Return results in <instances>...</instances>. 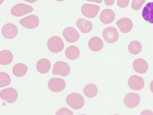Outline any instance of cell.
<instances>
[{"instance_id": "cell-1", "label": "cell", "mask_w": 153, "mask_h": 115, "mask_svg": "<svg viewBox=\"0 0 153 115\" xmlns=\"http://www.w3.org/2000/svg\"><path fill=\"white\" fill-rule=\"evenodd\" d=\"M66 103L74 110L81 109L84 105L83 97L78 93H74L68 95L66 99Z\"/></svg>"}, {"instance_id": "cell-5", "label": "cell", "mask_w": 153, "mask_h": 115, "mask_svg": "<svg viewBox=\"0 0 153 115\" xmlns=\"http://www.w3.org/2000/svg\"><path fill=\"white\" fill-rule=\"evenodd\" d=\"M71 69L69 65L64 61H57L54 65L53 69V75H60L66 77L70 74Z\"/></svg>"}, {"instance_id": "cell-27", "label": "cell", "mask_w": 153, "mask_h": 115, "mask_svg": "<svg viewBox=\"0 0 153 115\" xmlns=\"http://www.w3.org/2000/svg\"><path fill=\"white\" fill-rule=\"evenodd\" d=\"M146 0H132L131 7L134 10H139Z\"/></svg>"}, {"instance_id": "cell-18", "label": "cell", "mask_w": 153, "mask_h": 115, "mask_svg": "<svg viewBox=\"0 0 153 115\" xmlns=\"http://www.w3.org/2000/svg\"><path fill=\"white\" fill-rule=\"evenodd\" d=\"M104 44L101 38L99 37H93L88 42V47L94 52H99L103 49Z\"/></svg>"}, {"instance_id": "cell-12", "label": "cell", "mask_w": 153, "mask_h": 115, "mask_svg": "<svg viewBox=\"0 0 153 115\" xmlns=\"http://www.w3.org/2000/svg\"><path fill=\"white\" fill-rule=\"evenodd\" d=\"M63 36L68 43H74L80 38V34L76 29L68 27L65 29L63 31Z\"/></svg>"}, {"instance_id": "cell-32", "label": "cell", "mask_w": 153, "mask_h": 115, "mask_svg": "<svg viewBox=\"0 0 153 115\" xmlns=\"http://www.w3.org/2000/svg\"><path fill=\"white\" fill-rule=\"evenodd\" d=\"M24 1L26 2H28V3H34L36 2L37 0H24Z\"/></svg>"}, {"instance_id": "cell-15", "label": "cell", "mask_w": 153, "mask_h": 115, "mask_svg": "<svg viewBox=\"0 0 153 115\" xmlns=\"http://www.w3.org/2000/svg\"><path fill=\"white\" fill-rule=\"evenodd\" d=\"M115 18V14L111 9H106L101 12L100 19L104 24H109L112 23Z\"/></svg>"}, {"instance_id": "cell-2", "label": "cell", "mask_w": 153, "mask_h": 115, "mask_svg": "<svg viewBox=\"0 0 153 115\" xmlns=\"http://www.w3.org/2000/svg\"><path fill=\"white\" fill-rule=\"evenodd\" d=\"M47 47L51 52L57 53L63 50L65 45L62 40L60 37L54 36L49 38L47 42Z\"/></svg>"}, {"instance_id": "cell-31", "label": "cell", "mask_w": 153, "mask_h": 115, "mask_svg": "<svg viewBox=\"0 0 153 115\" xmlns=\"http://www.w3.org/2000/svg\"><path fill=\"white\" fill-rule=\"evenodd\" d=\"M87 1L90 2H94L97 3H101L102 2V0H86Z\"/></svg>"}, {"instance_id": "cell-17", "label": "cell", "mask_w": 153, "mask_h": 115, "mask_svg": "<svg viewBox=\"0 0 153 115\" xmlns=\"http://www.w3.org/2000/svg\"><path fill=\"white\" fill-rule=\"evenodd\" d=\"M142 16L145 21L151 24H153V2L148 3L144 6Z\"/></svg>"}, {"instance_id": "cell-24", "label": "cell", "mask_w": 153, "mask_h": 115, "mask_svg": "<svg viewBox=\"0 0 153 115\" xmlns=\"http://www.w3.org/2000/svg\"><path fill=\"white\" fill-rule=\"evenodd\" d=\"M83 93L87 97L89 98L94 97L97 94V87L94 84H88L84 88Z\"/></svg>"}, {"instance_id": "cell-7", "label": "cell", "mask_w": 153, "mask_h": 115, "mask_svg": "<svg viewBox=\"0 0 153 115\" xmlns=\"http://www.w3.org/2000/svg\"><path fill=\"white\" fill-rule=\"evenodd\" d=\"M103 37L106 42L112 44L117 41L119 34L116 28L113 27H109L104 30Z\"/></svg>"}, {"instance_id": "cell-3", "label": "cell", "mask_w": 153, "mask_h": 115, "mask_svg": "<svg viewBox=\"0 0 153 115\" xmlns=\"http://www.w3.org/2000/svg\"><path fill=\"white\" fill-rule=\"evenodd\" d=\"M33 11V8L30 6L20 3L16 4L11 9L10 13L16 17H21L25 14L29 13Z\"/></svg>"}, {"instance_id": "cell-28", "label": "cell", "mask_w": 153, "mask_h": 115, "mask_svg": "<svg viewBox=\"0 0 153 115\" xmlns=\"http://www.w3.org/2000/svg\"><path fill=\"white\" fill-rule=\"evenodd\" d=\"M56 115H73V113L66 108L59 109L56 113Z\"/></svg>"}, {"instance_id": "cell-10", "label": "cell", "mask_w": 153, "mask_h": 115, "mask_svg": "<svg viewBox=\"0 0 153 115\" xmlns=\"http://www.w3.org/2000/svg\"><path fill=\"white\" fill-rule=\"evenodd\" d=\"M18 33L17 27L12 23L6 24L2 27V35L7 39L14 38L18 35Z\"/></svg>"}, {"instance_id": "cell-29", "label": "cell", "mask_w": 153, "mask_h": 115, "mask_svg": "<svg viewBox=\"0 0 153 115\" xmlns=\"http://www.w3.org/2000/svg\"><path fill=\"white\" fill-rule=\"evenodd\" d=\"M129 1H130V0H117V4L118 7L124 8L128 6Z\"/></svg>"}, {"instance_id": "cell-30", "label": "cell", "mask_w": 153, "mask_h": 115, "mask_svg": "<svg viewBox=\"0 0 153 115\" xmlns=\"http://www.w3.org/2000/svg\"><path fill=\"white\" fill-rule=\"evenodd\" d=\"M105 3L106 5L111 6L114 3V0H104Z\"/></svg>"}, {"instance_id": "cell-4", "label": "cell", "mask_w": 153, "mask_h": 115, "mask_svg": "<svg viewBox=\"0 0 153 115\" xmlns=\"http://www.w3.org/2000/svg\"><path fill=\"white\" fill-rule=\"evenodd\" d=\"M0 97L2 99L5 100L8 103H14L18 99V92L13 87L4 89L1 91Z\"/></svg>"}, {"instance_id": "cell-34", "label": "cell", "mask_w": 153, "mask_h": 115, "mask_svg": "<svg viewBox=\"0 0 153 115\" xmlns=\"http://www.w3.org/2000/svg\"><path fill=\"white\" fill-rule=\"evenodd\" d=\"M143 113L146 114H150V113H151L152 114H153V113H152L151 112H150V111L149 112V111H148V110H146V111H144V112H143L141 114H143Z\"/></svg>"}, {"instance_id": "cell-23", "label": "cell", "mask_w": 153, "mask_h": 115, "mask_svg": "<svg viewBox=\"0 0 153 115\" xmlns=\"http://www.w3.org/2000/svg\"><path fill=\"white\" fill-rule=\"evenodd\" d=\"M65 56L70 60H75L80 56V51L78 48L74 46H70L65 52Z\"/></svg>"}, {"instance_id": "cell-26", "label": "cell", "mask_w": 153, "mask_h": 115, "mask_svg": "<svg viewBox=\"0 0 153 115\" xmlns=\"http://www.w3.org/2000/svg\"><path fill=\"white\" fill-rule=\"evenodd\" d=\"M11 84L10 77L5 72L0 73V87L8 86Z\"/></svg>"}, {"instance_id": "cell-25", "label": "cell", "mask_w": 153, "mask_h": 115, "mask_svg": "<svg viewBox=\"0 0 153 115\" xmlns=\"http://www.w3.org/2000/svg\"><path fill=\"white\" fill-rule=\"evenodd\" d=\"M142 45L141 43L137 40L131 42L128 46V50L131 54L137 55L141 52Z\"/></svg>"}, {"instance_id": "cell-11", "label": "cell", "mask_w": 153, "mask_h": 115, "mask_svg": "<svg viewBox=\"0 0 153 115\" xmlns=\"http://www.w3.org/2000/svg\"><path fill=\"white\" fill-rule=\"evenodd\" d=\"M140 97L136 93H130L126 95L124 98V104L128 108H135L139 105Z\"/></svg>"}, {"instance_id": "cell-21", "label": "cell", "mask_w": 153, "mask_h": 115, "mask_svg": "<svg viewBox=\"0 0 153 115\" xmlns=\"http://www.w3.org/2000/svg\"><path fill=\"white\" fill-rule=\"evenodd\" d=\"M28 71V67L22 63L16 64L12 69V72L14 76L17 77L24 76Z\"/></svg>"}, {"instance_id": "cell-20", "label": "cell", "mask_w": 153, "mask_h": 115, "mask_svg": "<svg viewBox=\"0 0 153 115\" xmlns=\"http://www.w3.org/2000/svg\"><path fill=\"white\" fill-rule=\"evenodd\" d=\"M51 63L49 60L42 58L39 60L36 64V69L39 73L45 74L47 73L50 70Z\"/></svg>"}, {"instance_id": "cell-22", "label": "cell", "mask_w": 153, "mask_h": 115, "mask_svg": "<svg viewBox=\"0 0 153 115\" xmlns=\"http://www.w3.org/2000/svg\"><path fill=\"white\" fill-rule=\"evenodd\" d=\"M13 58L12 53L9 50H2L0 52V64L7 65L10 63Z\"/></svg>"}, {"instance_id": "cell-33", "label": "cell", "mask_w": 153, "mask_h": 115, "mask_svg": "<svg viewBox=\"0 0 153 115\" xmlns=\"http://www.w3.org/2000/svg\"><path fill=\"white\" fill-rule=\"evenodd\" d=\"M150 89L152 92L153 93V80L152 81L151 83L150 84Z\"/></svg>"}, {"instance_id": "cell-16", "label": "cell", "mask_w": 153, "mask_h": 115, "mask_svg": "<svg viewBox=\"0 0 153 115\" xmlns=\"http://www.w3.org/2000/svg\"><path fill=\"white\" fill-rule=\"evenodd\" d=\"M134 71L139 74H144L148 71L149 65L145 60L141 58L136 59L133 64Z\"/></svg>"}, {"instance_id": "cell-13", "label": "cell", "mask_w": 153, "mask_h": 115, "mask_svg": "<svg viewBox=\"0 0 153 115\" xmlns=\"http://www.w3.org/2000/svg\"><path fill=\"white\" fill-rule=\"evenodd\" d=\"M128 86L131 89L135 91L141 90L144 87V80L141 77L133 75L128 80Z\"/></svg>"}, {"instance_id": "cell-8", "label": "cell", "mask_w": 153, "mask_h": 115, "mask_svg": "<svg viewBox=\"0 0 153 115\" xmlns=\"http://www.w3.org/2000/svg\"><path fill=\"white\" fill-rule=\"evenodd\" d=\"M20 24L24 28L33 29L38 27L39 24V19L35 15H31L23 18L19 21Z\"/></svg>"}, {"instance_id": "cell-35", "label": "cell", "mask_w": 153, "mask_h": 115, "mask_svg": "<svg viewBox=\"0 0 153 115\" xmlns=\"http://www.w3.org/2000/svg\"><path fill=\"white\" fill-rule=\"evenodd\" d=\"M55 1H57V2H62V1H63L65 0H55Z\"/></svg>"}, {"instance_id": "cell-14", "label": "cell", "mask_w": 153, "mask_h": 115, "mask_svg": "<svg viewBox=\"0 0 153 115\" xmlns=\"http://www.w3.org/2000/svg\"><path fill=\"white\" fill-rule=\"evenodd\" d=\"M117 26L120 31L124 33H127L132 29L133 24L132 21L129 18H122L119 19L117 23Z\"/></svg>"}, {"instance_id": "cell-19", "label": "cell", "mask_w": 153, "mask_h": 115, "mask_svg": "<svg viewBox=\"0 0 153 115\" xmlns=\"http://www.w3.org/2000/svg\"><path fill=\"white\" fill-rule=\"evenodd\" d=\"M76 25L83 33H88L92 30V23L90 21H87L84 19H79L76 21Z\"/></svg>"}, {"instance_id": "cell-9", "label": "cell", "mask_w": 153, "mask_h": 115, "mask_svg": "<svg viewBox=\"0 0 153 115\" xmlns=\"http://www.w3.org/2000/svg\"><path fill=\"white\" fill-rule=\"evenodd\" d=\"M100 7L99 6L85 4L81 8V12L84 16L92 19L96 17L99 12Z\"/></svg>"}, {"instance_id": "cell-6", "label": "cell", "mask_w": 153, "mask_h": 115, "mask_svg": "<svg viewBox=\"0 0 153 115\" xmlns=\"http://www.w3.org/2000/svg\"><path fill=\"white\" fill-rule=\"evenodd\" d=\"M48 86L51 91L54 93H59L65 88L66 84L63 79L53 78L49 80Z\"/></svg>"}]
</instances>
